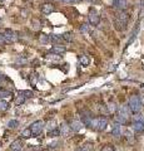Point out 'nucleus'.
Returning <instances> with one entry per match:
<instances>
[{
	"label": "nucleus",
	"instance_id": "nucleus-6",
	"mask_svg": "<svg viewBox=\"0 0 144 151\" xmlns=\"http://www.w3.org/2000/svg\"><path fill=\"white\" fill-rule=\"evenodd\" d=\"M1 35L5 43H15L18 40V34L13 29H5Z\"/></svg>",
	"mask_w": 144,
	"mask_h": 151
},
{
	"label": "nucleus",
	"instance_id": "nucleus-31",
	"mask_svg": "<svg viewBox=\"0 0 144 151\" xmlns=\"http://www.w3.org/2000/svg\"><path fill=\"white\" fill-rule=\"evenodd\" d=\"M21 93L24 94V97H25V98H31V97L34 96V93L31 92V91H21Z\"/></svg>",
	"mask_w": 144,
	"mask_h": 151
},
{
	"label": "nucleus",
	"instance_id": "nucleus-4",
	"mask_svg": "<svg viewBox=\"0 0 144 151\" xmlns=\"http://www.w3.org/2000/svg\"><path fill=\"white\" fill-rule=\"evenodd\" d=\"M90 126L93 129L98 130V131H104L108 126V119L106 117H99V119H92Z\"/></svg>",
	"mask_w": 144,
	"mask_h": 151
},
{
	"label": "nucleus",
	"instance_id": "nucleus-15",
	"mask_svg": "<svg viewBox=\"0 0 144 151\" xmlns=\"http://www.w3.org/2000/svg\"><path fill=\"white\" fill-rule=\"evenodd\" d=\"M111 136L115 137V139H118V137L122 136V127H120L119 124H117V125L113 127V129H111Z\"/></svg>",
	"mask_w": 144,
	"mask_h": 151
},
{
	"label": "nucleus",
	"instance_id": "nucleus-25",
	"mask_svg": "<svg viewBox=\"0 0 144 151\" xmlns=\"http://www.w3.org/2000/svg\"><path fill=\"white\" fill-rule=\"evenodd\" d=\"M31 24H33V28L35 30H39L41 28V23H40L39 19H33V20H31Z\"/></svg>",
	"mask_w": 144,
	"mask_h": 151
},
{
	"label": "nucleus",
	"instance_id": "nucleus-34",
	"mask_svg": "<svg viewBox=\"0 0 144 151\" xmlns=\"http://www.w3.org/2000/svg\"><path fill=\"white\" fill-rule=\"evenodd\" d=\"M3 43H5V42H4V39H3V35L0 34V45H1Z\"/></svg>",
	"mask_w": 144,
	"mask_h": 151
},
{
	"label": "nucleus",
	"instance_id": "nucleus-39",
	"mask_svg": "<svg viewBox=\"0 0 144 151\" xmlns=\"http://www.w3.org/2000/svg\"><path fill=\"white\" fill-rule=\"evenodd\" d=\"M3 1H4V0H0V3H3Z\"/></svg>",
	"mask_w": 144,
	"mask_h": 151
},
{
	"label": "nucleus",
	"instance_id": "nucleus-2",
	"mask_svg": "<svg viewBox=\"0 0 144 151\" xmlns=\"http://www.w3.org/2000/svg\"><path fill=\"white\" fill-rule=\"evenodd\" d=\"M128 107H129V111H131L132 113H138L139 111H140L142 108V100L140 97L137 96V94H133V96H131V98H129V103H128Z\"/></svg>",
	"mask_w": 144,
	"mask_h": 151
},
{
	"label": "nucleus",
	"instance_id": "nucleus-14",
	"mask_svg": "<svg viewBox=\"0 0 144 151\" xmlns=\"http://www.w3.org/2000/svg\"><path fill=\"white\" fill-rule=\"evenodd\" d=\"M69 126H70V130L73 132H79L82 130V127H83V124L80 121H77V120H73L70 124H69Z\"/></svg>",
	"mask_w": 144,
	"mask_h": 151
},
{
	"label": "nucleus",
	"instance_id": "nucleus-41",
	"mask_svg": "<svg viewBox=\"0 0 144 151\" xmlns=\"http://www.w3.org/2000/svg\"><path fill=\"white\" fill-rule=\"evenodd\" d=\"M0 23H1V19H0Z\"/></svg>",
	"mask_w": 144,
	"mask_h": 151
},
{
	"label": "nucleus",
	"instance_id": "nucleus-18",
	"mask_svg": "<svg viewBox=\"0 0 144 151\" xmlns=\"http://www.w3.org/2000/svg\"><path fill=\"white\" fill-rule=\"evenodd\" d=\"M38 81H39V74H38V73L34 72V73H31V74L29 76V82H30L31 86H36Z\"/></svg>",
	"mask_w": 144,
	"mask_h": 151
},
{
	"label": "nucleus",
	"instance_id": "nucleus-24",
	"mask_svg": "<svg viewBox=\"0 0 144 151\" xmlns=\"http://www.w3.org/2000/svg\"><path fill=\"white\" fill-rule=\"evenodd\" d=\"M49 40L54 42V43H60L63 39H62V35H58V34H52L49 37Z\"/></svg>",
	"mask_w": 144,
	"mask_h": 151
},
{
	"label": "nucleus",
	"instance_id": "nucleus-3",
	"mask_svg": "<svg viewBox=\"0 0 144 151\" xmlns=\"http://www.w3.org/2000/svg\"><path fill=\"white\" fill-rule=\"evenodd\" d=\"M129 107L128 106H122L118 110V113L115 116V120H117L118 124H127V121L129 119Z\"/></svg>",
	"mask_w": 144,
	"mask_h": 151
},
{
	"label": "nucleus",
	"instance_id": "nucleus-5",
	"mask_svg": "<svg viewBox=\"0 0 144 151\" xmlns=\"http://www.w3.org/2000/svg\"><path fill=\"white\" fill-rule=\"evenodd\" d=\"M88 20H89V24H92V25L96 27L99 24L100 15H99V13L96 12V9H94V8L89 9V13H88Z\"/></svg>",
	"mask_w": 144,
	"mask_h": 151
},
{
	"label": "nucleus",
	"instance_id": "nucleus-42",
	"mask_svg": "<svg viewBox=\"0 0 144 151\" xmlns=\"http://www.w3.org/2000/svg\"><path fill=\"white\" fill-rule=\"evenodd\" d=\"M78 1H80V0H78Z\"/></svg>",
	"mask_w": 144,
	"mask_h": 151
},
{
	"label": "nucleus",
	"instance_id": "nucleus-36",
	"mask_svg": "<svg viewBox=\"0 0 144 151\" xmlns=\"http://www.w3.org/2000/svg\"><path fill=\"white\" fill-rule=\"evenodd\" d=\"M4 78H5V77H4V76H3L1 73H0V82H1V81H4Z\"/></svg>",
	"mask_w": 144,
	"mask_h": 151
},
{
	"label": "nucleus",
	"instance_id": "nucleus-21",
	"mask_svg": "<svg viewBox=\"0 0 144 151\" xmlns=\"http://www.w3.org/2000/svg\"><path fill=\"white\" fill-rule=\"evenodd\" d=\"M62 39L68 42V43H70V42L74 40V37H73V33L68 32V33H64V34H62Z\"/></svg>",
	"mask_w": 144,
	"mask_h": 151
},
{
	"label": "nucleus",
	"instance_id": "nucleus-16",
	"mask_svg": "<svg viewBox=\"0 0 144 151\" xmlns=\"http://www.w3.org/2000/svg\"><path fill=\"white\" fill-rule=\"evenodd\" d=\"M89 62H90V59H89V57H88L87 54H80L79 55V63H80L83 67L89 65Z\"/></svg>",
	"mask_w": 144,
	"mask_h": 151
},
{
	"label": "nucleus",
	"instance_id": "nucleus-19",
	"mask_svg": "<svg viewBox=\"0 0 144 151\" xmlns=\"http://www.w3.org/2000/svg\"><path fill=\"white\" fill-rule=\"evenodd\" d=\"M20 136H21L23 139H30L31 136H33V132H31L30 127H28V129L23 130V131H21V134H20Z\"/></svg>",
	"mask_w": 144,
	"mask_h": 151
},
{
	"label": "nucleus",
	"instance_id": "nucleus-27",
	"mask_svg": "<svg viewBox=\"0 0 144 151\" xmlns=\"http://www.w3.org/2000/svg\"><path fill=\"white\" fill-rule=\"evenodd\" d=\"M18 126H19V121H18V120H10L8 122V127H9V129H16Z\"/></svg>",
	"mask_w": 144,
	"mask_h": 151
},
{
	"label": "nucleus",
	"instance_id": "nucleus-9",
	"mask_svg": "<svg viewBox=\"0 0 144 151\" xmlns=\"http://www.w3.org/2000/svg\"><path fill=\"white\" fill-rule=\"evenodd\" d=\"M41 13L45 14V15H49V14H52L54 12V5L52 3H44L41 4Z\"/></svg>",
	"mask_w": 144,
	"mask_h": 151
},
{
	"label": "nucleus",
	"instance_id": "nucleus-40",
	"mask_svg": "<svg viewBox=\"0 0 144 151\" xmlns=\"http://www.w3.org/2000/svg\"><path fill=\"white\" fill-rule=\"evenodd\" d=\"M0 147H1V142H0Z\"/></svg>",
	"mask_w": 144,
	"mask_h": 151
},
{
	"label": "nucleus",
	"instance_id": "nucleus-7",
	"mask_svg": "<svg viewBox=\"0 0 144 151\" xmlns=\"http://www.w3.org/2000/svg\"><path fill=\"white\" fill-rule=\"evenodd\" d=\"M30 130H31V132H33V135H34V136L40 135V134H41V131L44 130V122H43V121H40V120L33 122V124H31V126H30Z\"/></svg>",
	"mask_w": 144,
	"mask_h": 151
},
{
	"label": "nucleus",
	"instance_id": "nucleus-38",
	"mask_svg": "<svg viewBox=\"0 0 144 151\" xmlns=\"http://www.w3.org/2000/svg\"><path fill=\"white\" fill-rule=\"evenodd\" d=\"M142 25L144 27V19H143V20H142Z\"/></svg>",
	"mask_w": 144,
	"mask_h": 151
},
{
	"label": "nucleus",
	"instance_id": "nucleus-10",
	"mask_svg": "<svg viewBox=\"0 0 144 151\" xmlns=\"http://www.w3.org/2000/svg\"><path fill=\"white\" fill-rule=\"evenodd\" d=\"M113 6L118 10H124L128 6V1L127 0H113Z\"/></svg>",
	"mask_w": 144,
	"mask_h": 151
},
{
	"label": "nucleus",
	"instance_id": "nucleus-13",
	"mask_svg": "<svg viewBox=\"0 0 144 151\" xmlns=\"http://www.w3.org/2000/svg\"><path fill=\"white\" fill-rule=\"evenodd\" d=\"M21 149H23V141L20 139L14 140L10 144V150L11 151H21Z\"/></svg>",
	"mask_w": 144,
	"mask_h": 151
},
{
	"label": "nucleus",
	"instance_id": "nucleus-1",
	"mask_svg": "<svg viewBox=\"0 0 144 151\" xmlns=\"http://www.w3.org/2000/svg\"><path fill=\"white\" fill-rule=\"evenodd\" d=\"M129 22V14L124 10H120L114 17V28L117 30H124Z\"/></svg>",
	"mask_w": 144,
	"mask_h": 151
},
{
	"label": "nucleus",
	"instance_id": "nucleus-20",
	"mask_svg": "<svg viewBox=\"0 0 144 151\" xmlns=\"http://www.w3.org/2000/svg\"><path fill=\"white\" fill-rule=\"evenodd\" d=\"M25 100H26V98L24 97V94H23L21 92H19V94H18L16 98H15V105L16 106H20V105H23V103L25 102Z\"/></svg>",
	"mask_w": 144,
	"mask_h": 151
},
{
	"label": "nucleus",
	"instance_id": "nucleus-37",
	"mask_svg": "<svg viewBox=\"0 0 144 151\" xmlns=\"http://www.w3.org/2000/svg\"><path fill=\"white\" fill-rule=\"evenodd\" d=\"M75 151H85V150H84V149H83V147H78V149H77Z\"/></svg>",
	"mask_w": 144,
	"mask_h": 151
},
{
	"label": "nucleus",
	"instance_id": "nucleus-35",
	"mask_svg": "<svg viewBox=\"0 0 144 151\" xmlns=\"http://www.w3.org/2000/svg\"><path fill=\"white\" fill-rule=\"evenodd\" d=\"M60 1H63V3H73L74 0H60Z\"/></svg>",
	"mask_w": 144,
	"mask_h": 151
},
{
	"label": "nucleus",
	"instance_id": "nucleus-29",
	"mask_svg": "<svg viewBox=\"0 0 144 151\" xmlns=\"http://www.w3.org/2000/svg\"><path fill=\"white\" fill-rule=\"evenodd\" d=\"M100 151H115V150L113 147V145H104Z\"/></svg>",
	"mask_w": 144,
	"mask_h": 151
},
{
	"label": "nucleus",
	"instance_id": "nucleus-12",
	"mask_svg": "<svg viewBox=\"0 0 144 151\" xmlns=\"http://www.w3.org/2000/svg\"><path fill=\"white\" fill-rule=\"evenodd\" d=\"M57 126H58V122L55 119H50L46 121V124H44V127H46V131L50 132V131H53L57 129Z\"/></svg>",
	"mask_w": 144,
	"mask_h": 151
},
{
	"label": "nucleus",
	"instance_id": "nucleus-23",
	"mask_svg": "<svg viewBox=\"0 0 144 151\" xmlns=\"http://www.w3.org/2000/svg\"><path fill=\"white\" fill-rule=\"evenodd\" d=\"M9 97H11L10 91H6V89H1V91H0V98H1V100H5V98H9Z\"/></svg>",
	"mask_w": 144,
	"mask_h": 151
},
{
	"label": "nucleus",
	"instance_id": "nucleus-22",
	"mask_svg": "<svg viewBox=\"0 0 144 151\" xmlns=\"http://www.w3.org/2000/svg\"><path fill=\"white\" fill-rule=\"evenodd\" d=\"M39 42H40V44H43V45L48 44L49 43V35L44 34V33H41V34L39 35Z\"/></svg>",
	"mask_w": 144,
	"mask_h": 151
},
{
	"label": "nucleus",
	"instance_id": "nucleus-11",
	"mask_svg": "<svg viewBox=\"0 0 144 151\" xmlns=\"http://www.w3.org/2000/svg\"><path fill=\"white\" fill-rule=\"evenodd\" d=\"M133 130L137 134H142L144 132V122L142 120H135V122L133 124Z\"/></svg>",
	"mask_w": 144,
	"mask_h": 151
},
{
	"label": "nucleus",
	"instance_id": "nucleus-33",
	"mask_svg": "<svg viewBox=\"0 0 144 151\" xmlns=\"http://www.w3.org/2000/svg\"><path fill=\"white\" fill-rule=\"evenodd\" d=\"M125 136H127V137L131 140V141H133V135H132L131 131H127V132H125Z\"/></svg>",
	"mask_w": 144,
	"mask_h": 151
},
{
	"label": "nucleus",
	"instance_id": "nucleus-28",
	"mask_svg": "<svg viewBox=\"0 0 144 151\" xmlns=\"http://www.w3.org/2000/svg\"><path fill=\"white\" fill-rule=\"evenodd\" d=\"M83 149H84L85 151H94V145H93L92 142H87L84 146H83Z\"/></svg>",
	"mask_w": 144,
	"mask_h": 151
},
{
	"label": "nucleus",
	"instance_id": "nucleus-8",
	"mask_svg": "<svg viewBox=\"0 0 144 151\" xmlns=\"http://www.w3.org/2000/svg\"><path fill=\"white\" fill-rule=\"evenodd\" d=\"M59 132H60V136H63V137H68V136L70 135V132H72L69 124L63 122V124L60 125V127H59Z\"/></svg>",
	"mask_w": 144,
	"mask_h": 151
},
{
	"label": "nucleus",
	"instance_id": "nucleus-30",
	"mask_svg": "<svg viewBox=\"0 0 144 151\" xmlns=\"http://www.w3.org/2000/svg\"><path fill=\"white\" fill-rule=\"evenodd\" d=\"M80 32H82V33H84V34L89 33V27H88L87 24H82V25H80Z\"/></svg>",
	"mask_w": 144,
	"mask_h": 151
},
{
	"label": "nucleus",
	"instance_id": "nucleus-32",
	"mask_svg": "<svg viewBox=\"0 0 144 151\" xmlns=\"http://www.w3.org/2000/svg\"><path fill=\"white\" fill-rule=\"evenodd\" d=\"M59 135H60V132H59L58 129H55V130H53V131L49 132V136H50V137H55V136H59Z\"/></svg>",
	"mask_w": 144,
	"mask_h": 151
},
{
	"label": "nucleus",
	"instance_id": "nucleus-17",
	"mask_svg": "<svg viewBox=\"0 0 144 151\" xmlns=\"http://www.w3.org/2000/svg\"><path fill=\"white\" fill-rule=\"evenodd\" d=\"M67 52V48L65 47H62V45H54L52 48V53H55V54H63Z\"/></svg>",
	"mask_w": 144,
	"mask_h": 151
},
{
	"label": "nucleus",
	"instance_id": "nucleus-26",
	"mask_svg": "<svg viewBox=\"0 0 144 151\" xmlns=\"http://www.w3.org/2000/svg\"><path fill=\"white\" fill-rule=\"evenodd\" d=\"M9 108V103L5 100H1L0 98V111H6Z\"/></svg>",
	"mask_w": 144,
	"mask_h": 151
}]
</instances>
